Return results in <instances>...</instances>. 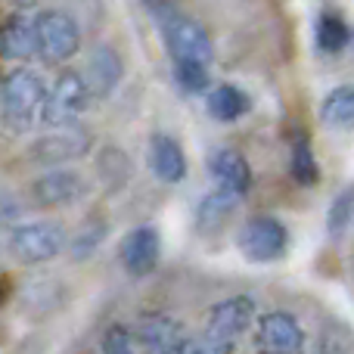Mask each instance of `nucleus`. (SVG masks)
I'll use <instances>...</instances> for the list:
<instances>
[{
	"label": "nucleus",
	"instance_id": "obj_1",
	"mask_svg": "<svg viewBox=\"0 0 354 354\" xmlns=\"http://www.w3.org/2000/svg\"><path fill=\"white\" fill-rule=\"evenodd\" d=\"M6 249L22 264H44L66 249V230L56 221H25L10 227Z\"/></svg>",
	"mask_w": 354,
	"mask_h": 354
},
{
	"label": "nucleus",
	"instance_id": "obj_2",
	"mask_svg": "<svg viewBox=\"0 0 354 354\" xmlns=\"http://www.w3.org/2000/svg\"><path fill=\"white\" fill-rule=\"evenodd\" d=\"M35 47L44 62H68L81 47V31L68 12L44 10L35 19Z\"/></svg>",
	"mask_w": 354,
	"mask_h": 354
},
{
	"label": "nucleus",
	"instance_id": "obj_3",
	"mask_svg": "<svg viewBox=\"0 0 354 354\" xmlns=\"http://www.w3.org/2000/svg\"><path fill=\"white\" fill-rule=\"evenodd\" d=\"M236 249L243 252V258H249L252 264L280 261L289 249V230L283 221L270 218V214H258V218H249L239 227Z\"/></svg>",
	"mask_w": 354,
	"mask_h": 354
},
{
	"label": "nucleus",
	"instance_id": "obj_4",
	"mask_svg": "<svg viewBox=\"0 0 354 354\" xmlns=\"http://www.w3.org/2000/svg\"><path fill=\"white\" fill-rule=\"evenodd\" d=\"M87 103H91V91H87L84 78L78 72H62L53 81V87H47L41 118L50 128H75V122L84 115Z\"/></svg>",
	"mask_w": 354,
	"mask_h": 354
},
{
	"label": "nucleus",
	"instance_id": "obj_5",
	"mask_svg": "<svg viewBox=\"0 0 354 354\" xmlns=\"http://www.w3.org/2000/svg\"><path fill=\"white\" fill-rule=\"evenodd\" d=\"M44 100H47V84L41 81V75L28 68L10 72L0 84V106H3V115L12 122H31L44 109Z\"/></svg>",
	"mask_w": 354,
	"mask_h": 354
},
{
	"label": "nucleus",
	"instance_id": "obj_6",
	"mask_svg": "<svg viewBox=\"0 0 354 354\" xmlns=\"http://www.w3.org/2000/svg\"><path fill=\"white\" fill-rule=\"evenodd\" d=\"M162 35H165V47L171 50L174 62H202V66L212 62V37L196 19L171 12V16L162 19Z\"/></svg>",
	"mask_w": 354,
	"mask_h": 354
},
{
	"label": "nucleus",
	"instance_id": "obj_7",
	"mask_svg": "<svg viewBox=\"0 0 354 354\" xmlns=\"http://www.w3.org/2000/svg\"><path fill=\"white\" fill-rule=\"evenodd\" d=\"M252 320H255V299H252V295H233V299H224L208 311L205 339L233 345L252 326Z\"/></svg>",
	"mask_w": 354,
	"mask_h": 354
},
{
	"label": "nucleus",
	"instance_id": "obj_8",
	"mask_svg": "<svg viewBox=\"0 0 354 354\" xmlns=\"http://www.w3.org/2000/svg\"><path fill=\"white\" fill-rule=\"evenodd\" d=\"M87 153H91V134L81 128H59L56 134H47V137H41V140H35V147L28 149L31 159L47 168L84 159Z\"/></svg>",
	"mask_w": 354,
	"mask_h": 354
},
{
	"label": "nucleus",
	"instance_id": "obj_9",
	"mask_svg": "<svg viewBox=\"0 0 354 354\" xmlns=\"http://www.w3.org/2000/svg\"><path fill=\"white\" fill-rule=\"evenodd\" d=\"M87 193L84 177L72 168H53L44 177H37L31 183V199L41 208H59V205H72L81 196Z\"/></svg>",
	"mask_w": 354,
	"mask_h": 354
},
{
	"label": "nucleus",
	"instance_id": "obj_10",
	"mask_svg": "<svg viewBox=\"0 0 354 354\" xmlns=\"http://www.w3.org/2000/svg\"><path fill=\"white\" fill-rule=\"evenodd\" d=\"M258 345L274 354H299L305 348V330L286 311H270L258 320Z\"/></svg>",
	"mask_w": 354,
	"mask_h": 354
},
{
	"label": "nucleus",
	"instance_id": "obj_11",
	"mask_svg": "<svg viewBox=\"0 0 354 354\" xmlns=\"http://www.w3.org/2000/svg\"><path fill=\"white\" fill-rule=\"evenodd\" d=\"M122 264L128 274L134 277H147L156 270L159 264V255H162V239H159V230L156 227H134L128 236L122 239Z\"/></svg>",
	"mask_w": 354,
	"mask_h": 354
},
{
	"label": "nucleus",
	"instance_id": "obj_12",
	"mask_svg": "<svg viewBox=\"0 0 354 354\" xmlns=\"http://www.w3.org/2000/svg\"><path fill=\"white\" fill-rule=\"evenodd\" d=\"M208 174L218 183V189H227V193L239 196V199L252 187V168L245 162V156L236 153V149H214L208 156Z\"/></svg>",
	"mask_w": 354,
	"mask_h": 354
},
{
	"label": "nucleus",
	"instance_id": "obj_13",
	"mask_svg": "<svg viewBox=\"0 0 354 354\" xmlns=\"http://www.w3.org/2000/svg\"><path fill=\"white\" fill-rule=\"evenodd\" d=\"M122 75H124L122 56H118L112 47H97L91 53V59H87V68L81 78H84L91 97H109V93L118 87Z\"/></svg>",
	"mask_w": 354,
	"mask_h": 354
},
{
	"label": "nucleus",
	"instance_id": "obj_14",
	"mask_svg": "<svg viewBox=\"0 0 354 354\" xmlns=\"http://www.w3.org/2000/svg\"><path fill=\"white\" fill-rule=\"evenodd\" d=\"M147 159H149V168H153V174L159 177V180L180 183L183 177H187V156H183L180 143H177L174 137L156 134L153 140H149Z\"/></svg>",
	"mask_w": 354,
	"mask_h": 354
},
{
	"label": "nucleus",
	"instance_id": "obj_15",
	"mask_svg": "<svg viewBox=\"0 0 354 354\" xmlns=\"http://www.w3.org/2000/svg\"><path fill=\"white\" fill-rule=\"evenodd\" d=\"M183 336H187V333H183V326L177 324L174 317L153 314V317H143L140 324H137L134 342L140 345L143 351H149V354H165L171 345L180 342Z\"/></svg>",
	"mask_w": 354,
	"mask_h": 354
},
{
	"label": "nucleus",
	"instance_id": "obj_16",
	"mask_svg": "<svg viewBox=\"0 0 354 354\" xmlns=\"http://www.w3.org/2000/svg\"><path fill=\"white\" fill-rule=\"evenodd\" d=\"M236 205H239V196L227 193V189H212V193L199 202V208H196V227H199L202 233L221 230V227L227 224V218L236 212Z\"/></svg>",
	"mask_w": 354,
	"mask_h": 354
},
{
	"label": "nucleus",
	"instance_id": "obj_17",
	"mask_svg": "<svg viewBox=\"0 0 354 354\" xmlns=\"http://www.w3.org/2000/svg\"><path fill=\"white\" fill-rule=\"evenodd\" d=\"M320 122L333 131H354V87H333L320 103Z\"/></svg>",
	"mask_w": 354,
	"mask_h": 354
},
{
	"label": "nucleus",
	"instance_id": "obj_18",
	"mask_svg": "<svg viewBox=\"0 0 354 354\" xmlns=\"http://www.w3.org/2000/svg\"><path fill=\"white\" fill-rule=\"evenodd\" d=\"M208 112L214 122H236L249 112V97L236 84H218L208 93Z\"/></svg>",
	"mask_w": 354,
	"mask_h": 354
},
{
	"label": "nucleus",
	"instance_id": "obj_19",
	"mask_svg": "<svg viewBox=\"0 0 354 354\" xmlns=\"http://www.w3.org/2000/svg\"><path fill=\"white\" fill-rule=\"evenodd\" d=\"M0 53L10 59H31L37 53L35 47V22L31 19H16L0 31Z\"/></svg>",
	"mask_w": 354,
	"mask_h": 354
},
{
	"label": "nucleus",
	"instance_id": "obj_20",
	"mask_svg": "<svg viewBox=\"0 0 354 354\" xmlns=\"http://www.w3.org/2000/svg\"><path fill=\"white\" fill-rule=\"evenodd\" d=\"M351 41V31L348 25L342 22V16H336V12H324V16L317 19V47L324 50V53H339V50H345Z\"/></svg>",
	"mask_w": 354,
	"mask_h": 354
},
{
	"label": "nucleus",
	"instance_id": "obj_21",
	"mask_svg": "<svg viewBox=\"0 0 354 354\" xmlns=\"http://www.w3.org/2000/svg\"><path fill=\"white\" fill-rule=\"evenodd\" d=\"M289 171L292 177L301 183V187H311V183H317V159H314L311 147H308V140H299L292 147V162H289Z\"/></svg>",
	"mask_w": 354,
	"mask_h": 354
},
{
	"label": "nucleus",
	"instance_id": "obj_22",
	"mask_svg": "<svg viewBox=\"0 0 354 354\" xmlns=\"http://www.w3.org/2000/svg\"><path fill=\"white\" fill-rule=\"evenodd\" d=\"M174 78L189 93L208 91V66H202V62H174Z\"/></svg>",
	"mask_w": 354,
	"mask_h": 354
},
{
	"label": "nucleus",
	"instance_id": "obj_23",
	"mask_svg": "<svg viewBox=\"0 0 354 354\" xmlns=\"http://www.w3.org/2000/svg\"><path fill=\"white\" fill-rule=\"evenodd\" d=\"M351 214H354V193L339 196L330 208V218H326V230H330V236H342L345 227H348V221H351Z\"/></svg>",
	"mask_w": 354,
	"mask_h": 354
},
{
	"label": "nucleus",
	"instance_id": "obj_24",
	"mask_svg": "<svg viewBox=\"0 0 354 354\" xmlns=\"http://www.w3.org/2000/svg\"><path fill=\"white\" fill-rule=\"evenodd\" d=\"M103 354H137L134 336H131L128 326H109L103 333Z\"/></svg>",
	"mask_w": 354,
	"mask_h": 354
},
{
	"label": "nucleus",
	"instance_id": "obj_25",
	"mask_svg": "<svg viewBox=\"0 0 354 354\" xmlns=\"http://www.w3.org/2000/svg\"><path fill=\"white\" fill-rule=\"evenodd\" d=\"M103 233H106V230H103L100 224L91 227V230H81L78 236H75V243H72V255H75V258H87V255H91V252L100 245Z\"/></svg>",
	"mask_w": 354,
	"mask_h": 354
},
{
	"label": "nucleus",
	"instance_id": "obj_26",
	"mask_svg": "<svg viewBox=\"0 0 354 354\" xmlns=\"http://www.w3.org/2000/svg\"><path fill=\"white\" fill-rule=\"evenodd\" d=\"M19 214H22V208L16 205L12 199H0V224H6V221H16Z\"/></svg>",
	"mask_w": 354,
	"mask_h": 354
},
{
	"label": "nucleus",
	"instance_id": "obj_27",
	"mask_svg": "<svg viewBox=\"0 0 354 354\" xmlns=\"http://www.w3.org/2000/svg\"><path fill=\"white\" fill-rule=\"evenodd\" d=\"M143 3H147L159 19H165V16H171V12H174L171 10V0H143Z\"/></svg>",
	"mask_w": 354,
	"mask_h": 354
},
{
	"label": "nucleus",
	"instance_id": "obj_28",
	"mask_svg": "<svg viewBox=\"0 0 354 354\" xmlns=\"http://www.w3.org/2000/svg\"><path fill=\"white\" fill-rule=\"evenodd\" d=\"M12 3H16V6H31L35 0H12Z\"/></svg>",
	"mask_w": 354,
	"mask_h": 354
},
{
	"label": "nucleus",
	"instance_id": "obj_29",
	"mask_svg": "<svg viewBox=\"0 0 354 354\" xmlns=\"http://www.w3.org/2000/svg\"><path fill=\"white\" fill-rule=\"evenodd\" d=\"M320 354H326V351H320Z\"/></svg>",
	"mask_w": 354,
	"mask_h": 354
}]
</instances>
